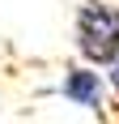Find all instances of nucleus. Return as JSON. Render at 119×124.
I'll use <instances>...</instances> for the list:
<instances>
[{"label": "nucleus", "mask_w": 119, "mask_h": 124, "mask_svg": "<svg viewBox=\"0 0 119 124\" xmlns=\"http://www.w3.org/2000/svg\"><path fill=\"white\" fill-rule=\"evenodd\" d=\"M72 43L85 64L111 69L119 60V4L111 0H81L72 17Z\"/></svg>", "instance_id": "obj_1"}, {"label": "nucleus", "mask_w": 119, "mask_h": 124, "mask_svg": "<svg viewBox=\"0 0 119 124\" xmlns=\"http://www.w3.org/2000/svg\"><path fill=\"white\" fill-rule=\"evenodd\" d=\"M60 99H68L72 107H85L89 116H106L111 103V81L106 73H98V64H68L60 77Z\"/></svg>", "instance_id": "obj_2"}, {"label": "nucleus", "mask_w": 119, "mask_h": 124, "mask_svg": "<svg viewBox=\"0 0 119 124\" xmlns=\"http://www.w3.org/2000/svg\"><path fill=\"white\" fill-rule=\"evenodd\" d=\"M106 81H111V94H115V99H119V60L111 64V73H106Z\"/></svg>", "instance_id": "obj_3"}]
</instances>
